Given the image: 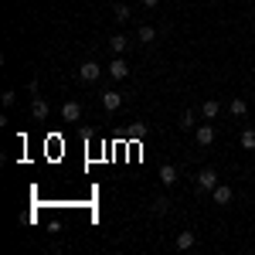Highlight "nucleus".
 <instances>
[{
  "label": "nucleus",
  "instance_id": "f257e3e1",
  "mask_svg": "<svg viewBox=\"0 0 255 255\" xmlns=\"http://www.w3.org/2000/svg\"><path fill=\"white\" fill-rule=\"evenodd\" d=\"M99 75H102V65H99V61L89 58V61H82V65H79V82H85V85H92Z\"/></svg>",
  "mask_w": 255,
  "mask_h": 255
},
{
  "label": "nucleus",
  "instance_id": "f03ea898",
  "mask_svg": "<svg viewBox=\"0 0 255 255\" xmlns=\"http://www.w3.org/2000/svg\"><path fill=\"white\" fill-rule=\"evenodd\" d=\"M197 187H201V191H208V194H211V191L218 187V170H215V167H204V170H197Z\"/></svg>",
  "mask_w": 255,
  "mask_h": 255
},
{
  "label": "nucleus",
  "instance_id": "7ed1b4c3",
  "mask_svg": "<svg viewBox=\"0 0 255 255\" xmlns=\"http://www.w3.org/2000/svg\"><path fill=\"white\" fill-rule=\"evenodd\" d=\"M194 143L197 146H211V143H215V126H211V123L194 126Z\"/></svg>",
  "mask_w": 255,
  "mask_h": 255
},
{
  "label": "nucleus",
  "instance_id": "20e7f679",
  "mask_svg": "<svg viewBox=\"0 0 255 255\" xmlns=\"http://www.w3.org/2000/svg\"><path fill=\"white\" fill-rule=\"evenodd\" d=\"M211 201H215V204H221V208H225V204H232V201H235V191H232V187H228V184H218L215 191H211Z\"/></svg>",
  "mask_w": 255,
  "mask_h": 255
},
{
  "label": "nucleus",
  "instance_id": "39448f33",
  "mask_svg": "<svg viewBox=\"0 0 255 255\" xmlns=\"http://www.w3.org/2000/svg\"><path fill=\"white\" fill-rule=\"evenodd\" d=\"M34 89H38V85H31V92H34ZM31 116L34 119H48V102H44L38 92L31 96Z\"/></svg>",
  "mask_w": 255,
  "mask_h": 255
},
{
  "label": "nucleus",
  "instance_id": "423d86ee",
  "mask_svg": "<svg viewBox=\"0 0 255 255\" xmlns=\"http://www.w3.org/2000/svg\"><path fill=\"white\" fill-rule=\"evenodd\" d=\"M109 75L119 79V82L129 79V61H126V58H113V61H109Z\"/></svg>",
  "mask_w": 255,
  "mask_h": 255
},
{
  "label": "nucleus",
  "instance_id": "0eeeda50",
  "mask_svg": "<svg viewBox=\"0 0 255 255\" xmlns=\"http://www.w3.org/2000/svg\"><path fill=\"white\" fill-rule=\"evenodd\" d=\"M177 249H180V252H191V249H194L197 245V235L194 232H191V228H184V232H180V235H177V242H174Z\"/></svg>",
  "mask_w": 255,
  "mask_h": 255
},
{
  "label": "nucleus",
  "instance_id": "6e6552de",
  "mask_svg": "<svg viewBox=\"0 0 255 255\" xmlns=\"http://www.w3.org/2000/svg\"><path fill=\"white\" fill-rule=\"evenodd\" d=\"M119 106H123V96L113 92V89H106V92H102V109H106V113H116Z\"/></svg>",
  "mask_w": 255,
  "mask_h": 255
},
{
  "label": "nucleus",
  "instance_id": "1a4fd4ad",
  "mask_svg": "<svg viewBox=\"0 0 255 255\" xmlns=\"http://www.w3.org/2000/svg\"><path fill=\"white\" fill-rule=\"evenodd\" d=\"M157 177H160V184H177V167L174 163H160V170H157Z\"/></svg>",
  "mask_w": 255,
  "mask_h": 255
},
{
  "label": "nucleus",
  "instance_id": "9d476101",
  "mask_svg": "<svg viewBox=\"0 0 255 255\" xmlns=\"http://www.w3.org/2000/svg\"><path fill=\"white\" fill-rule=\"evenodd\" d=\"M61 119H65V123L82 119V106H79V102H65V106H61Z\"/></svg>",
  "mask_w": 255,
  "mask_h": 255
},
{
  "label": "nucleus",
  "instance_id": "9b49d317",
  "mask_svg": "<svg viewBox=\"0 0 255 255\" xmlns=\"http://www.w3.org/2000/svg\"><path fill=\"white\" fill-rule=\"evenodd\" d=\"M228 109H232V116H235V119L249 116V102H245V99H232V106H228Z\"/></svg>",
  "mask_w": 255,
  "mask_h": 255
},
{
  "label": "nucleus",
  "instance_id": "f8f14e48",
  "mask_svg": "<svg viewBox=\"0 0 255 255\" xmlns=\"http://www.w3.org/2000/svg\"><path fill=\"white\" fill-rule=\"evenodd\" d=\"M177 126H180V129H194V126H197V113L184 109V113H180V119H177Z\"/></svg>",
  "mask_w": 255,
  "mask_h": 255
},
{
  "label": "nucleus",
  "instance_id": "ddd939ff",
  "mask_svg": "<svg viewBox=\"0 0 255 255\" xmlns=\"http://www.w3.org/2000/svg\"><path fill=\"white\" fill-rule=\"evenodd\" d=\"M218 113H221V102H215V99H208V102L201 106V116H204V119H215Z\"/></svg>",
  "mask_w": 255,
  "mask_h": 255
},
{
  "label": "nucleus",
  "instance_id": "4468645a",
  "mask_svg": "<svg viewBox=\"0 0 255 255\" xmlns=\"http://www.w3.org/2000/svg\"><path fill=\"white\" fill-rule=\"evenodd\" d=\"M238 143H242V150H249V153H252V150H255V129H242Z\"/></svg>",
  "mask_w": 255,
  "mask_h": 255
},
{
  "label": "nucleus",
  "instance_id": "2eb2a0df",
  "mask_svg": "<svg viewBox=\"0 0 255 255\" xmlns=\"http://www.w3.org/2000/svg\"><path fill=\"white\" fill-rule=\"evenodd\" d=\"M126 44H129V38H126V34H113V38H109V48H113L116 55H123V51H126Z\"/></svg>",
  "mask_w": 255,
  "mask_h": 255
},
{
  "label": "nucleus",
  "instance_id": "dca6fc26",
  "mask_svg": "<svg viewBox=\"0 0 255 255\" xmlns=\"http://www.w3.org/2000/svg\"><path fill=\"white\" fill-rule=\"evenodd\" d=\"M136 41H143V44H150V41H157V31H153L150 24H143V27L136 31Z\"/></svg>",
  "mask_w": 255,
  "mask_h": 255
},
{
  "label": "nucleus",
  "instance_id": "f3484780",
  "mask_svg": "<svg viewBox=\"0 0 255 255\" xmlns=\"http://www.w3.org/2000/svg\"><path fill=\"white\" fill-rule=\"evenodd\" d=\"M146 136V123H129V139H143Z\"/></svg>",
  "mask_w": 255,
  "mask_h": 255
},
{
  "label": "nucleus",
  "instance_id": "a211bd4d",
  "mask_svg": "<svg viewBox=\"0 0 255 255\" xmlns=\"http://www.w3.org/2000/svg\"><path fill=\"white\" fill-rule=\"evenodd\" d=\"M167 208H170V204H167V197H153V204H150V211H153V215H167Z\"/></svg>",
  "mask_w": 255,
  "mask_h": 255
},
{
  "label": "nucleus",
  "instance_id": "6ab92c4d",
  "mask_svg": "<svg viewBox=\"0 0 255 255\" xmlns=\"http://www.w3.org/2000/svg\"><path fill=\"white\" fill-rule=\"evenodd\" d=\"M113 14H116L119 24H126V20H129V7H126V3H116V7H113Z\"/></svg>",
  "mask_w": 255,
  "mask_h": 255
},
{
  "label": "nucleus",
  "instance_id": "aec40b11",
  "mask_svg": "<svg viewBox=\"0 0 255 255\" xmlns=\"http://www.w3.org/2000/svg\"><path fill=\"white\" fill-rule=\"evenodd\" d=\"M14 99H17V96H14V92H10V89H7V92H3V106H7V109H10V106H14Z\"/></svg>",
  "mask_w": 255,
  "mask_h": 255
},
{
  "label": "nucleus",
  "instance_id": "412c9836",
  "mask_svg": "<svg viewBox=\"0 0 255 255\" xmlns=\"http://www.w3.org/2000/svg\"><path fill=\"white\" fill-rule=\"evenodd\" d=\"M160 0H143V7H157Z\"/></svg>",
  "mask_w": 255,
  "mask_h": 255
}]
</instances>
